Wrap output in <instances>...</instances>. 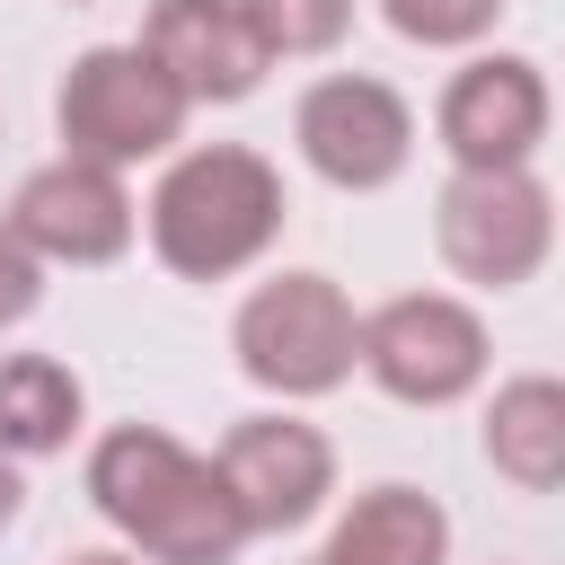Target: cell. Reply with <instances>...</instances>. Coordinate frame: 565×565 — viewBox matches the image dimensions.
Instances as JSON below:
<instances>
[{"label": "cell", "mask_w": 565, "mask_h": 565, "mask_svg": "<svg viewBox=\"0 0 565 565\" xmlns=\"http://www.w3.org/2000/svg\"><path fill=\"white\" fill-rule=\"evenodd\" d=\"M88 503L150 556V565H230L247 547V521L212 459L168 441L159 424H115L88 450Z\"/></svg>", "instance_id": "1"}, {"label": "cell", "mask_w": 565, "mask_h": 565, "mask_svg": "<svg viewBox=\"0 0 565 565\" xmlns=\"http://www.w3.org/2000/svg\"><path fill=\"white\" fill-rule=\"evenodd\" d=\"M274 230H282V177L238 141H203L168 159V177L150 185V247L185 282H221L256 265Z\"/></svg>", "instance_id": "2"}, {"label": "cell", "mask_w": 565, "mask_h": 565, "mask_svg": "<svg viewBox=\"0 0 565 565\" xmlns=\"http://www.w3.org/2000/svg\"><path fill=\"white\" fill-rule=\"evenodd\" d=\"M53 115H62L71 159L132 168V159L177 150V132H185V115H194V106H185V88H177L141 44H97V53H79V62H71V79H62Z\"/></svg>", "instance_id": "3"}, {"label": "cell", "mask_w": 565, "mask_h": 565, "mask_svg": "<svg viewBox=\"0 0 565 565\" xmlns=\"http://www.w3.org/2000/svg\"><path fill=\"white\" fill-rule=\"evenodd\" d=\"M353 300L327 282V274H274L247 291L230 344H238V371L274 397H327L344 371H353Z\"/></svg>", "instance_id": "4"}, {"label": "cell", "mask_w": 565, "mask_h": 565, "mask_svg": "<svg viewBox=\"0 0 565 565\" xmlns=\"http://www.w3.org/2000/svg\"><path fill=\"white\" fill-rule=\"evenodd\" d=\"M433 238L450 256V274L486 282V291H512L547 265L556 247V203L530 168H459L433 203Z\"/></svg>", "instance_id": "5"}, {"label": "cell", "mask_w": 565, "mask_h": 565, "mask_svg": "<svg viewBox=\"0 0 565 565\" xmlns=\"http://www.w3.org/2000/svg\"><path fill=\"white\" fill-rule=\"evenodd\" d=\"M353 362L406 406H450V397H468L486 380V327L450 291H397V300H380L362 318Z\"/></svg>", "instance_id": "6"}, {"label": "cell", "mask_w": 565, "mask_h": 565, "mask_svg": "<svg viewBox=\"0 0 565 565\" xmlns=\"http://www.w3.org/2000/svg\"><path fill=\"white\" fill-rule=\"evenodd\" d=\"M291 141H300V159H309L327 185L371 194V185H388V177L406 168V150H415V115H406V97H397L388 79L335 71V79H318V88L300 97Z\"/></svg>", "instance_id": "7"}, {"label": "cell", "mask_w": 565, "mask_h": 565, "mask_svg": "<svg viewBox=\"0 0 565 565\" xmlns=\"http://www.w3.org/2000/svg\"><path fill=\"white\" fill-rule=\"evenodd\" d=\"M212 468H221V486H230L247 539H265V530H300V521L335 494V450H327V433H318V424H291V415H256V424H238V433L221 441Z\"/></svg>", "instance_id": "8"}, {"label": "cell", "mask_w": 565, "mask_h": 565, "mask_svg": "<svg viewBox=\"0 0 565 565\" xmlns=\"http://www.w3.org/2000/svg\"><path fill=\"white\" fill-rule=\"evenodd\" d=\"M9 230L35 247V265H115L132 247V194L97 159H53L18 185Z\"/></svg>", "instance_id": "9"}, {"label": "cell", "mask_w": 565, "mask_h": 565, "mask_svg": "<svg viewBox=\"0 0 565 565\" xmlns=\"http://www.w3.org/2000/svg\"><path fill=\"white\" fill-rule=\"evenodd\" d=\"M433 124L459 168H530V150L547 141V79L521 53H486L441 88Z\"/></svg>", "instance_id": "10"}, {"label": "cell", "mask_w": 565, "mask_h": 565, "mask_svg": "<svg viewBox=\"0 0 565 565\" xmlns=\"http://www.w3.org/2000/svg\"><path fill=\"white\" fill-rule=\"evenodd\" d=\"M141 53L185 88V106H238L274 62L238 0H159L141 18Z\"/></svg>", "instance_id": "11"}, {"label": "cell", "mask_w": 565, "mask_h": 565, "mask_svg": "<svg viewBox=\"0 0 565 565\" xmlns=\"http://www.w3.org/2000/svg\"><path fill=\"white\" fill-rule=\"evenodd\" d=\"M441 556H450L441 503L415 486H371V494H353V512L335 521L318 565H441Z\"/></svg>", "instance_id": "12"}, {"label": "cell", "mask_w": 565, "mask_h": 565, "mask_svg": "<svg viewBox=\"0 0 565 565\" xmlns=\"http://www.w3.org/2000/svg\"><path fill=\"white\" fill-rule=\"evenodd\" d=\"M486 459H494L521 494H547V486L565 477V388H556L547 371H521L512 388H494Z\"/></svg>", "instance_id": "13"}, {"label": "cell", "mask_w": 565, "mask_h": 565, "mask_svg": "<svg viewBox=\"0 0 565 565\" xmlns=\"http://www.w3.org/2000/svg\"><path fill=\"white\" fill-rule=\"evenodd\" d=\"M79 415H88V397H79V380H71L53 353H9V362H0V450H9V459L62 450V441L79 433Z\"/></svg>", "instance_id": "14"}, {"label": "cell", "mask_w": 565, "mask_h": 565, "mask_svg": "<svg viewBox=\"0 0 565 565\" xmlns=\"http://www.w3.org/2000/svg\"><path fill=\"white\" fill-rule=\"evenodd\" d=\"M247 26L265 35V53H335L344 26H353V0H238Z\"/></svg>", "instance_id": "15"}, {"label": "cell", "mask_w": 565, "mask_h": 565, "mask_svg": "<svg viewBox=\"0 0 565 565\" xmlns=\"http://www.w3.org/2000/svg\"><path fill=\"white\" fill-rule=\"evenodd\" d=\"M406 44H477L503 0H380Z\"/></svg>", "instance_id": "16"}, {"label": "cell", "mask_w": 565, "mask_h": 565, "mask_svg": "<svg viewBox=\"0 0 565 565\" xmlns=\"http://www.w3.org/2000/svg\"><path fill=\"white\" fill-rule=\"evenodd\" d=\"M35 300H44V265H35V247L0 221V327H18Z\"/></svg>", "instance_id": "17"}, {"label": "cell", "mask_w": 565, "mask_h": 565, "mask_svg": "<svg viewBox=\"0 0 565 565\" xmlns=\"http://www.w3.org/2000/svg\"><path fill=\"white\" fill-rule=\"evenodd\" d=\"M18 494H26V486H18V459H9V450H0V530H9V521H18Z\"/></svg>", "instance_id": "18"}, {"label": "cell", "mask_w": 565, "mask_h": 565, "mask_svg": "<svg viewBox=\"0 0 565 565\" xmlns=\"http://www.w3.org/2000/svg\"><path fill=\"white\" fill-rule=\"evenodd\" d=\"M71 565H132V556H106V547H88V556H71Z\"/></svg>", "instance_id": "19"}]
</instances>
